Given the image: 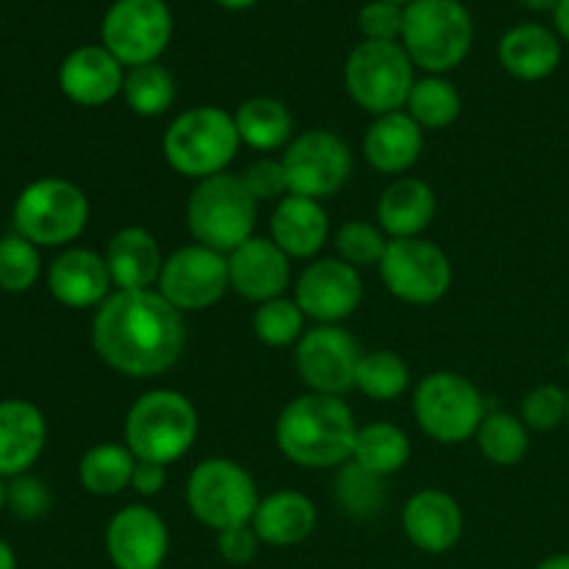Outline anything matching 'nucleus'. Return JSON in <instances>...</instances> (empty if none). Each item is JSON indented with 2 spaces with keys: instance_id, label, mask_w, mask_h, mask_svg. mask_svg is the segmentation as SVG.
Returning a JSON list of instances; mask_svg holds the SVG:
<instances>
[{
  "instance_id": "1a4fd4ad",
  "label": "nucleus",
  "mask_w": 569,
  "mask_h": 569,
  "mask_svg": "<svg viewBox=\"0 0 569 569\" xmlns=\"http://www.w3.org/2000/svg\"><path fill=\"white\" fill-rule=\"evenodd\" d=\"M261 498L256 481L231 459H206L187 481V506L198 522L211 531L248 526Z\"/></svg>"
},
{
  "instance_id": "a878e982",
  "label": "nucleus",
  "mask_w": 569,
  "mask_h": 569,
  "mask_svg": "<svg viewBox=\"0 0 569 569\" xmlns=\"http://www.w3.org/2000/svg\"><path fill=\"white\" fill-rule=\"evenodd\" d=\"M422 153V128L406 111L381 114L365 133V159L383 176H403Z\"/></svg>"
},
{
  "instance_id": "39448f33",
  "label": "nucleus",
  "mask_w": 569,
  "mask_h": 569,
  "mask_svg": "<svg viewBox=\"0 0 569 569\" xmlns=\"http://www.w3.org/2000/svg\"><path fill=\"white\" fill-rule=\"evenodd\" d=\"M472 39L476 26L461 0H415L406 6L400 44L428 76L456 70L470 53Z\"/></svg>"
},
{
  "instance_id": "20e7f679",
  "label": "nucleus",
  "mask_w": 569,
  "mask_h": 569,
  "mask_svg": "<svg viewBox=\"0 0 569 569\" xmlns=\"http://www.w3.org/2000/svg\"><path fill=\"white\" fill-rule=\"evenodd\" d=\"M239 144L242 139L233 114L217 106H198L170 122L161 139V153L178 176L206 181L228 170L237 159Z\"/></svg>"
},
{
  "instance_id": "864d4df0",
  "label": "nucleus",
  "mask_w": 569,
  "mask_h": 569,
  "mask_svg": "<svg viewBox=\"0 0 569 569\" xmlns=\"http://www.w3.org/2000/svg\"><path fill=\"white\" fill-rule=\"evenodd\" d=\"M389 3H398V6H403V9H406V6L415 3V0H389Z\"/></svg>"
},
{
  "instance_id": "b1692460",
  "label": "nucleus",
  "mask_w": 569,
  "mask_h": 569,
  "mask_svg": "<svg viewBox=\"0 0 569 569\" xmlns=\"http://www.w3.org/2000/svg\"><path fill=\"white\" fill-rule=\"evenodd\" d=\"M103 259L109 267L111 283L122 292L150 289L153 283H159L161 267H164L156 237L139 226L117 231L106 244Z\"/></svg>"
},
{
  "instance_id": "dca6fc26",
  "label": "nucleus",
  "mask_w": 569,
  "mask_h": 569,
  "mask_svg": "<svg viewBox=\"0 0 569 569\" xmlns=\"http://www.w3.org/2000/svg\"><path fill=\"white\" fill-rule=\"evenodd\" d=\"M365 298L361 276L342 259H320L306 267L295 287V303L320 326H339Z\"/></svg>"
},
{
  "instance_id": "473e14b6",
  "label": "nucleus",
  "mask_w": 569,
  "mask_h": 569,
  "mask_svg": "<svg viewBox=\"0 0 569 569\" xmlns=\"http://www.w3.org/2000/svg\"><path fill=\"white\" fill-rule=\"evenodd\" d=\"M406 114L420 128H448L461 114V94L445 76H428L411 87Z\"/></svg>"
},
{
  "instance_id": "72a5a7b5",
  "label": "nucleus",
  "mask_w": 569,
  "mask_h": 569,
  "mask_svg": "<svg viewBox=\"0 0 569 569\" xmlns=\"http://www.w3.org/2000/svg\"><path fill=\"white\" fill-rule=\"evenodd\" d=\"M337 503L353 520H370L381 515L387 506V483L381 476L365 470L353 459L339 467L337 476Z\"/></svg>"
},
{
  "instance_id": "58836bf2",
  "label": "nucleus",
  "mask_w": 569,
  "mask_h": 569,
  "mask_svg": "<svg viewBox=\"0 0 569 569\" xmlns=\"http://www.w3.org/2000/svg\"><path fill=\"white\" fill-rule=\"evenodd\" d=\"M389 239L383 237L381 228H376L372 222L365 220H348L337 231V250L339 259L359 267H372L381 264L383 253H387Z\"/></svg>"
},
{
  "instance_id": "3c124183",
  "label": "nucleus",
  "mask_w": 569,
  "mask_h": 569,
  "mask_svg": "<svg viewBox=\"0 0 569 569\" xmlns=\"http://www.w3.org/2000/svg\"><path fill=\"white\" fill-rule=\"evenodd\" d=\"M537 569H569V553L550 556V559H545Z\"/></svg>"
},
{
  "instance_id": "412c9836",
  "label": "nucleus",
  "mask_w": 569,
  "mask_h": 569,
  "mask_svg": "<svg viewBox=\"0 0 569 569\" xmlns=\"http://www.w3.org/2000/svg\"><path fill=\"white\" fill-rule=\"evenodd\" d=\"M403 531L426 553H448L465 533V515L442 489H422L403 506Z\"/></svg>"
},
{
  "instance_id": "c85d7f7f",
  "label": "nucleus",
  "mask_w": 569,
  "mask_h": 569,
  "mask_svg": "<svg viewBox=\"0 0 569 569\" xmlns=\"http://www.w3.org/2000/svg\"><path fill=\"white\" fill-rule=\"evenodd\" d=\"M237 133L248 148L270 153L292 142V114L276 98H250L233 111Z\"/></svg>"
},
{
  "instance_id": "cd10ccee",
  "label": "nucleus",
  "mask_w": 569,
  "mask_h": 569,
  "mask_svg": "<svg viewBox=\"0 0 569 569\" xmlns=\"http://www.w3.org/2000/svg\"><path fill=\"white\" fill-rule=\"evenodd\" d=\"M437 214V194L420 178H398L378 200V222L392 239L420 237Z\"/></svg>"
},
{
  "instance_id": "de8ad7c7",
  "label": "nucleus",
  "mask_w": 569,
  "mask_h": 569,
  "mask_svg": "<svg viewBox=\"0 0 569 569\" xmlns=\"http://www.w3.org/2000/svg\"><path fill=\"white\" fill-rule=\"evenodd\" d=\"M520 6H526L528 11H537V14H542V11H553L556 6H559V0H517Z\"/></svg>"
},
{
  "instance_id": "393cba45",
  "label": "nucleus",
  "mask_w": 569,
  "mask_h": 569,
  "mask_svg": "<svg viewBox=\"0 0 569 569\" xmlns=\"http://www.w3.org/2000/svg\"><path fill=\"white\" fill-rule=\"evenodd\" d=\"M498 59L509 76L520 81H542L561 64V39L539 22H520L500 37Z\"/></svg>"
},
{
  "instance_id": "2f4dec72",
  "label": "nucleus",
  "mask_w": 569,
  "mask_h": 569,
  "mask_svg": "<svg viewBox=\"0 0 569 569\" xmlns=\"http://www.w3.org/2000/svg\"><path fill=\"white\" fill-rule=\"evenodd\" d=\"M176 78L164 64L153 61V64L133 67L126 72V87H122V98L131 106L133 114L139 117H161L172 109L176 103Z\"/></svg>"
},
{
  "instance_id": "8fccbe9b",
  "label": "nucleus",
  "mask_w": 569,
  "mask_h": 569,
  "mask_svg": "<svg viewBox=\"0 0 569 569\" xmlns=\"http://www.w3.org/2000/svg\"><path fill=\"white\" fill-rule=\"evenodd\" d=\"M214 3L226 11H244V9H253L259 0H214Z\"/></svg>"
},
{
  "instance_id": "09e8293b",
  "label": "nucleus",
  "mask_w": 569,
  "mask_h": 569,
  "mask_svg": "<svg viewBox=\"0 0 569 569\" xmlns=\"http://www.w3.org/2000/svg\"><path fill=\"white\" fill-rule=\"evenodd\" d=\"M0 569H17L14 550H11V545L3 542V539H0Z\"/></svg>"
},
{
  "instance_id": "bb28decb",
  "label": "nucleus",
  "mask_w": 569,
  "mask_h": 569,
  "mask_svg": "<svg viewBox=\"0 0 569 569\" xmlns=\"http://www.w3.org/2000/svg\"><path fill=\"white\" fill-rule=\"evenodd\" d=\"M259 539L272 548H292L306 542L317 526V509L303 492L281 489L267 495L250 520Z\"/></svg>"
},
{
  "instance_id": "a211bd4d",
  "label": "nucleus",
  "mask_w": 569,
  "mask_h": 569,
  "mask_svg": "<svg viewBox=\"0 0 569 569\" xmlns=\"http://www.w3.org/2000/svg\"><path fill=\"white\" fill-rule=\"evenodd\" d=\"M122 87H126V67L103 44L76 48L59 67V89L64 98L87 109L106 106L122 94Z\"/></svg>"
},
{
  "instance_id": "f8f14e48",
  "label": "nucleus",
  "mask_w": 569,
  "mask_h": 569,
  "mask_svg": "<svg viewBox=\"0 0 569 569\" xmlns=\"http://www.w3.org/2000/svg\"><path fill=\"white\" fill-rule=\"evenodd\" d=\"M378 270L389 295L411 306L437 303L453 283L448 253L420 237L389 239Z\"/></svg>"
},
{
  "instance_id": "423d86ee",
  "label": "nucleus",
  "mask_w": 569,
  "mask_h": 569,
  "mask_svg": "<svg viewBox=\"0 0 569 569\" xmlns=\"http://www.w3.org/2000/svg\"><path fill=\"white\" fill-rule=\"evenodd\" d=\"M259 200L244 187L242 176L220 172L206 181H198L187 203V226L194 242L231 253L239 244L253 239Z\"/></svg>"
},
{
  "instance_id": "7c9ffc66",
  "label": "nucleus",
  "mask_w": 569,
  "mask_h": 569,
  "mask_svg": "<svg viewBox=\"0 0 569 569\" xmlns=\"http://www.w3.org/2000/svg\"><path fill=\"white\" fill-rule=\"evenodd\" d=\"M411 459V442L406 431L392 422H370L356 433L353 461L376 476L387 478L400 472Z\"/></svg>"
},
{
  "instance_id": "7ed1b4c3",
  "label": "nucleus",
  "mask_w": 569,
  "mask_h": 569,
  "mask_svg": "<svg viewBox=\"0 0 569 569\" xmlns=\"http://www.w3.org/2000/svg\"><path fill=\"white\" fill-rule=\"evenodd\" d=\"M198 428V409L187 395L176 389H153L128 409L122 437L133 459L167 467L192 450Z\"/></svg>"
},
{
  "instance_id": "37998d69",
  "label": "nucleus",
  "mask_w": 569,
  "mask_h": 569,
  "mask_svg": "<svg viewBox=\"0 0 569 569\" xmlns=\"http://www.w3.org/2000/svg\"><path fill=\"white\" fill-rule=\"evenodd\" d=\"M244 187L250 189L256 200H283L289 194V181L287 170H283V161L276 159H259L242 172Z\"/></svg>"
},
{
  "instance_id": "c756f323",
  "label": "nucleus",
  "mask_w": 569,
  "mask_h": 569,
  "mask_svg": "<svg viewBox=\"0 0 569 569\" xmlns=\"http://www.w3.org/2000/svg\"><path fill=\"white\" fill-rule=\"evenodd\" d=\"M133 467H137V459L126 448V442L94 445L78 461V481L94 498H114L122 489L131 487Z\"/></svg>"
},
{
  "instance_id": "4468645a",
  "label": "nucleus",
  "mask_w": 569,
  "mask_h": 569,
  "mask_svg": "<svg viewBox=\"0 0 569 569\" xmlns=\"http://www.w3.org/2000/svg\"><path fill=\"white\" fill-rule=\"evenodd\" d=\"M231 289L228 278V256L206 248L187 244L167 256L159 276V295L178 311H206L226 298Z\"/></svg>"
},
{
  "instance_id": "f03ea898",
  "label": "nucleus",
  "mask_w": 569,
  "mask_h": 569,
  "mask_svg": "<svg viewBox=\"0 0 569 569\" xmlns=\"http://www.w3.org/2000/svg\"><path fill=\"white\" fill-rule=\"evenodd\" d=\"M353 409L337 395L306 392L278 415L276 445L292 465L306 470H331L353 459Z\"/></svg>"
},
{
  "instance_id": "c03bdc74",
  "label": "nucleus",
  "mask_w": 569,
  "mask_h": 569,
  "mask_svg": "<svg viewBox=\"0 0 569 569\" xmlns=\"http://www.w3.org/2000/svg\"><path fill=\"white\" fill-rule=\"evenodd\" d=\"M259 545L261 539L250 522L248 526H237L217 533V550H220V556L228 565H248V561H253Z\"/></svg>"
},
{
  "instance_id": "4be33fe9",
  "label": "nucleus",
  "mask_w": 569,
  "mask_h": 569,
  "mask_svg": "<svg viewBox=\"0 0 569 569\" xmlns=\"http://www.w3.org/2000/svg\"><path fill=\"white\" fill-rule=\"evenodd\" d=\"M48 442V422L33 403L0 400V478L31 472Z\"/></svg>"
},
{
  "instance_id": "79ce46f5",
  "label": "nucleus",
  "mask_w": 569,
  "mask_h": 569,
  "mask_svg": "<svg viewBox=\"0 0 569 569\" xmlns=\"http://www.w3.org/2000/svg\"><path fill=\"white\" fill-rule=\"evenodd\" d=\"M406 9L389 0H370L359 11V28L367 42H400Z\"/></svg>"
},
{
  "instance_id": "2eb2a0df",
  "label": "nucleus",
  "mask_w": 569,
  "mask_h": 569,
  "mask_svg": "<svg viewBox=\"0 0 569 569\" xmlns=\"http://www.w3.org/2000/svg\"><path fill=\"white\" fill-rule=\"evenodd\" d=\"M361 356L359 342L342 326H317L300 337L295 367L311 392L342 398L356 387Z\"/></svg>"
},
{
  "instance_id": "603ef678",
  "label": "nucleus",
  "mask_w": 569,
  "mask_h": 569,
  "mask_svg": "<svg viewBox=\"0 0 569 569\" xmlns=\"http://www.w3.org/2000/svg\"><path fill=\"white\" fill-rule=\"evenodd\" d=\"M6 509V483H3V478H0V511Z\"/></svg>"
},
{
  "instance_id": "a18cd8bd",
  "label": "nucleus",
  "mask_w": 569,
  "mask_h": 569,
  "mask_svg": "<svg viewBox=\"0 0 569 569\" xmlns=\"http://www.w3.org/2000/svg\"><path fill=\"white\" fill-rule=\"evenodd\" d=\"M167 487V467L153 465V461H137L131 476V489L142 498H153Z\"/></svg>"
},
{
  "instance_id": "5fc2aeb1",
  "label": "nucleus",
  "mask_w": 569,
  "mask_h": 569,
  "mask_svg": "<svg viewBox=\"0 0 569 569\" xmlns=\"http://www.w3.org/2000/svg\"><path fill=\"white\" fill-rule=\"evenodd\" d=\"M567 426H569V392H567Z\"/></svg>"
},
{
  "instance_id": "4d7b16f0",
  "label": "nucleus",
  "mask_w": 569,
  "mask_h": 569,
  "mask_svg": "<svg viewBox=\"0 0 569 569\" xmlns=\"http://www.w3.org/2000/svg\"><path fill=\"white\" fill-rule=\"evenodd\" d=\"M159 569H164V567H159Z\"/></svg>"
},
{
  "instance_id": "a19ab883",
  "label": "nucleus",
  "mask_w": 569,
  "mask_h": 569,
  "mask_svg": "<svg viewBox=\"0 0 569 569\" xmlns=\"http://www.w3.org/2000/svg\"><path fill=\"white\" fill-rule=\"evenodd\" d=\"M6 506H9L17 520H39L53 506V495H50L48 483L42 478L26 472V476L9 478V483H6Z\"/></svg>"
},
{
  "instance_id": "9b49d317",
  "label": "nucleus",
  "mask_w": 569,
  "mask_h": 569,
  "mask_svg": "<svg viewBox=\"0 0 569 569\" xmlns=\"http://www.w3.org/2000/svg\"><path fill=\"white\" fill-rule=\"evenodd\" d=\"M176 20L167 0H114L100 22V44L122 67L153 64L170 48Z\"/></svg>"
},
{
  "instance_id": "c9c22d12",
  "label": "nucleus",
  "mask_w": 569,
  "mask_h": 569,
  "mask_svg": "<svg viewBox=\"0 0 569 569\" xmlns=\"http://www.w3.org/2000/svg\"><path fill=\"white\" fill-rule=\"evenodd\" d=\"M409 365L392 350H372V353L361 356L359 372H356V389H361L367 398L389 403V400L400 398L409 389Z\"/></svg>"
},
{
  "instance_id": "f3484780",
  "label": "nucleus",
  "mask_w": 569,
  "mask_h": 569,
  "mask_svg": "<svg viewBox=\"0 0 569 569\" xmlns=\"http://www.w3.org/2000/svg\"><path fill=\"white\" fill-rule=\"evenodd\" d=\"M167 550L170 533L150 506H126L109 520L106 553L117 569H159L164 565Z\"/></svg>"
},
{
  "instance_id": "4c0bfd02",
  "label": "nucleus",
  "mask_w": 569,
  "mask_h": 569,
  "mask_svg": "<svg viewBox=\"0 0 569 569\" xmlns=\"http://www.w3.org/2000/svg\"><path fill=\"white\" fill-rule=\"evenodd\" d=\"M306 328V315L295 298H276L267 300L256 309L253 315V333L259 337V342H264L267 348H287V345L300 342Z\"/></svg>"
},
{
  "instance_id": "f257e3e1",
  "label": "nucleus",
  "mask_w": 569,
  "mask_h": 569,
  "mask_svg": "<svg viewBox=\"0 0 569 569\" xmlns=\"http://www.w3.org/2000/svg\"><path fill=\"white\" fill-rule=\"evenodd\" d=\"M92 348L111 370L142 381L178 365L187 348V326L181 311L153 289H117L94 311Z\"/></svg>"
},
{
  "instance_id": "6e6552de",
  "label": "nucleus",
  "mask_w": 569,
  "mask_h": 569,
  "mask_svg": "<svg viewBox=\"0 0 569 569\" xmlns=\"http://www.w3.org/2000/svg\"><path fill=\"white\" fill-rule=\"evenodd\" d=\"M417 83L415 61L400 42H361L345 61V89L370 114H392L409 100Z\"/></svg>"
},
{
  "instance_id": "9d476101",
  "label": "nucleus",
  "mask_w": 569,
  "mask_h": 569,
  "mask_svg": "<svg viewBox=\"0 0 569 569\" xmlns=\"http://www.w3.org/2000/svg\"><path fill=\"white\" fill-rule=\"evenodd\" d=\"M415 417L433 442L459 445L476 437L487 403L476 383L459 372H431L415 389Z\"/></svg>"
},
{
  "instance_id": "6e6d98bb",
  "label": "nucleus",
  "mask_w": 569,
  "mask_h": 569,
  "mask_svg": "<svg viewBox=\"0 0 569 569\" xmlns=\"http://www.w3.org/2000/svg\"><path fill=\"white\" fill-rule=\"evenodd\" d=\"M565 361H567V367H569V348H567V356H565Z\"/></svg>"
},
{
  "instance_id": "ea45409f",
  "label": "nucleus",
  "mask_w": 569,
  "mask_h": 569,
  "mask_svg": "<svg viewBox=\"0 0 569 569\" xmlns=\"http://www.w3.org/2000/svg\"><path fill=\"white\" fill-rule=\"evenodd\" d=\"M520 420L533 431H553L567 422V392L556 383L537 387L522 400Z\"/></svg>"
},
{
  "instance_id": "49530a36",
  "label": "nucleus",
  "mask_w": 569,
  "mask_h": 569,
  "mask_svg": "<svg viewBox=\"0 0 569 569\" xmlns=\"http://www.w3.org/2000/svg\"><path fill=\"white\" fill-rule=\"evenodd\" d=\"M553 26L559 39L569 42V0H559V6L553 9Z\"/></svg>"
},
{
  "instance_id": "e433bc0d",
  "label": "nucleus",
  "mask_w": 569,
  "mask_h": 569,
  "mask_svg": "<svg viewBox=\"0 0 569 569\" xmlns=\"http://www.w3.org/2000/svg\"><path fill=\"white\" fill-rule=\"evenodd\" d=\"M42 276L39 248L20 233L0 237V292L22 295Z\"/></svg>"
},
{
  "instance_id": "6ab92c4d",
  "label": "nucleus",
  "mask_w": 569,
  "mask_h": 569,
  "mask_svg": "<svg viewBox=\"0 0 569 569\" xmlns=\"http://www.w3.org/2000/svg\"><path fill=\"white\" fill-rule=\"evenodd\" d=\"M289 256L272 239L253 237L228 253L231 289L253 303L283 298L289 287Z\"/></svg>"
},
{
  "instance_id": "0eeeda50",
  "label": "nucleus",
  "mask_w": 569,
  "mask_h": 569,
  "mask_svg": "<svg viewBox=\"0 0 569 569\" xmlns=\"http://www.w3.org/2000/svg\"><path fill=\"white\" fill-rule=\"evenodd\" d=\"M11 222L37 248H64L87 231L89 198L67 178H39L17 194Z\"/></svg>"
},
{
  "instance_id": "aec40b11",
  "label": "nucleus",
  "mask_w": 569,
  "mask_h": 569,
  "mask_svg": "<svg viewBox=\"0 0 569 569\" xmlns=\"http://www.w3.org/2000/svg\"><path fill=\"white\" fill-rule=\"evenodd\" d=\"M106 259L87 248H67L48 270V289L67 309H98L111 295Z\"/></svg>"
},
{
  "instance_id": "f704fd0d",
  "label": "nucleus",
  "mask_w": 569,
  "mask_h": 569,
  "mask_svg": "<svg viewBox=\"0 0 569 569\" xmlns=\"http://www.w3.org/2000/svg\"><path fill=\"white\" fill-rule=\"evenodd\" d=\"M478 448L492 465L515 467L528 453V426L520 417H511L506 411H487L481 428L476 433Z\"/></svg>"
},
{
  "instance_id": "5701e85b",
  "label": "nucleus",
  "mask_w": 569,
  "mask_h": 569,
  "mask_svg": "<svg viewBox=\"0 0 569 569\" xmlns=\"http://www.w3.org/2000/svg\"><path fill=\"white\" fill-rule=\"evenodd\" d=\"M272 242L289 256V259H311L320 253L331 233L328 211L322 209L320 200L300 198V194H287L278 200L270 220Z\"/></svg>"
},
{
  "instance_id": "ddd939ff",
  "label": "nucleus",
  "mask_w": 569,
  "mask_h": 569,
  "mask_svg": "<svg viewBox=\"0 0 569 569\" xmlns=\"http://www.w3.org/2000/svg\"><path fill=\"white\" fill-rule=\"evenodd\" d=\"M281 161L287 170L289 194L311 200H326L337 194L353 172V153L348 142L326 128L295 137L287 144Z\"/></svg>"
}]
</instances>
